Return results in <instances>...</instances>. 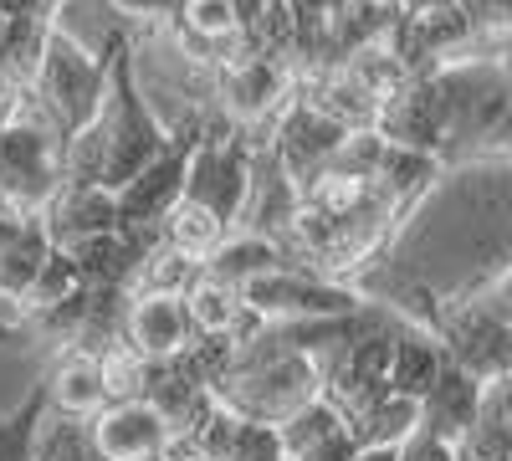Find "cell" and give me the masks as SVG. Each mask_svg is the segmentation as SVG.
<instances>
[{
  "label": "cell",
  "instance_id": "cell-8",
  "mask_svg": "<svg viewBox=\"0 0 512 461\" xmlns=\"http://www.w3.org/2000/svg\"><path fill=\"white\" fill-rule=\"evenodd\" d=\"M82 436H88V451L98 461H159L169 431L164 421L144 405V400H113L98 415L82 421Z\"/></svg>",
  "mask_w": 512,
  "mask_h": 461
},
{
  "label": "cell",
  "instance_id": "cell-11",
  "mask_svg": "<svg viewBox=\"0 0 512 461\" xmlns=\"http://www.w3.org/2000/svg\"><path fill=\"white\" fill-rule=\"evenodd\" d=\"M477 400H482V380L446 359L441 374L431 380V390L415 400L420 431L436 436V441H446V446H461L466 431H472V421H477Z\"/></svg>",
  "mask_w": 512,
  "mask_h": 461
},
{
  "label": "cell",
  "instance_id": "cell-10",
  "mask_svg": "<svg viewBox=\"0 0 512 461\" xmlns=\"http://www.w3.org/2000/svg\"><path fill=\"white\" fill-rule=\"evenodd\" d=\"M128 354H139L144 364H164L180 359L190 349V323L180 298H128L123 308V339Z\"/></svg>",
  "mask_w": 512,
  "mask_h": 461
},
{
  "label": "cell",
  "instance_id": "cell-9",
  "mask_svg": "<svg viewBox=\"0 0 512 461\" xmlns=\"http://www.w3.org/2000/svg\"><path fill=\"white\" fill-rule=\"evenodd\" d=\"M36 221L57 251H72L93 236H113L118 205H113V190H98V185H57L52 200L36 211Z\"/></svg>",
  "mask_w": 512,
  "mask_h": 461
},
{
  "label": "cell",
  "instance_id": "cell-12",
  "mask_svg": "<svg viewBox=\"0 0 512 461\" xmlns=\"http://www.w3.org/2000/svg\"><path fill=\"white\" fill-rule=\"evenodd\" d=\"M180 308H185V323H190V339L241 344V339H251V333L262 328V318H256V313L241 303L236 287H226V282H216V277H205V272L185 287Z\"/></svg>",
  "mask_w": 512,
  "mask_h": 461
},
{
  "label": "cell",
  "instance_id": "cell-6",
  "mask_svg": "<svg viewBox=\"0 0 512 461\" xmlns=\"http://www.w3.org/2000/svg\"><path fill=\"white\" fill-rule=\"evenodd\" d=\"M349 139V129L344 123H333L328 113H318L313 103H303V98H292L272 123H267V134H262V144L277 154V164L282 170L303 185L308 175H318L323 164L338 154V144Z\"/></svg>",
  "mask_w": 512,
  "mask_h": 461
},
{
  "label": "cell",
  "instance_id": "cell-27",
  "mask_svg": "<svg viewBox=\"0 0 512 461\" xmlns=\"http://www.w3.org/2000/svg\"><path fill=\"white\" fill-rule=\"evenodd\" d=\"M395 461H456V446H446V441H436V436H425L420 426L395 446Z\"/></svg>",
  "mask_w": 512,
  "mask_h": 461
},
{
  "label": "cell",
  "instance_id": "cell-17",
  "mask_svg": "<svg viewBox=\"0 0 512 461\" xmlns=\"http://www.w3.org/2000/svg\"><path fill=\"white\" fill-rule=\"evenodd\" d=\"M507 390H512V374L482 385L477 421H472V431H466V441L456 446L461 461H512V410H507Z\"/></svg>",
  "mask_w": 512,
  "mask_h": 461
},
{
  "label": "cell",
  "instance_id": "cell-1",
  "mask_svg": "<svg viewBox=\"0 0 512 461\" xmlns=\"http://www.w3.org/2000/svg\"><path fill=\"white\" fill-rule=\"evenodd\" d=\"M164 144H169V129L154 113L149 93L139 88L134 41L113 31L108 36V93H103L98 118L62 144V185L123 190Z\"/></svg>",
  "mask_w": 512,
  "mask_h": 461
},
{
  "label": "cell",
  "instance_id": "cell-5",
  "mask_svg": "<svg viewBox=\"0 0 512 461\" xmlns=\"http://www.w3.org/2000/svg\"><path fill=\"white\" fill-rule=\"evenodd\" d=\"M241 303L262 318V323H297V318H344L364 308L369 298L349 282H333L303 267H282L272 277H256L241 287Z\"/></svg>",
  "mask_w": 512,
  "mask_h": 461
},
{
  "label": "cell",
  "instance_id": "cell-22",
  "mask_svg": "<svg viewBox=\"0 0 512 461\" xmlns=\"http://www.w3.org/2000/svg\"><path fill=\"white\" fill-rule=\"evenodd\" d=\"M272 431H277V446H282V456H292V461H297L303 451H313V446L333 441L338 431H349V426H344V415H338V410H333V405L318 395V400H308L303 410H292L287 421H282V426H272Z\"/></svg>",
  "mask_w": 512,
  "mask_h": 461
},
{
  "label": "cell",
  "instance_id": "cell-24",
  "mask_svg": "<svg viewBox=\"0 0 512 461\" xmlns=\"http://www.w3.org/2000/svg\"><path fill=\"white\" fill-rule=\"evenodd\" d=\"M26 461H98L88 451V436H82V421H62V415H41L36 441Z\"/></svg>",
  "mask_w": 512,
  "mask_h": 461
},
{
  "label": "cell",
  "instance_id": "cell-19",
  "mask_svg": "<svg viewBox=\"0 0 512 461\" xmlns=\"http://www.w3.org/2000/svg\"><path fill=\"white\" fill-rule=\"evenodd\" d=\"M47 257H52V241H47V231H41V221L31 216L6 246H0V303H16L21 308Z\"/></svg>",
  "mask_w": 512,
  "mask_h": 461
},
{
  "label": "cell",
  "instance_id": "cell-2",
  "mask_svg": "<svg viewBox=\"0 0 512 461\" xmlns=\"http://www.w3.org/2000/svg\"><path fill=\"white\" fill-rule=\"evenodd\" d=\"M26 93H31L36 113L47 118V129L67 144L72 134L88 129V123L98 118V108H103V93H108V41H103V52H93V47H82L72 31H62L52 21L47 31H41V52H36Z\"/></svg>",
  "mask_w": 512,
  "mask_h": 461
},
{
  "label": "cell",
  "instance_id": "cell-16",
  "mask_svg": "<svg viewBox=\"0 0 512 461\" xmlns=\"http://www.w3.org/2000/svg\"><path fill=\"white\" fill-rule=\"evenodd\" d=\"M282 267H292L287 251H282L277 241H267V236H246V231H231V236L200 262L205 277H216V282H226V287H236V292H241L246 282H256V277L282 272Z\"/></svg>",
  "mask_w": 512,
  "mask_h": 461
},
{
  "label": "cell",
  "instance_id": "cell-20",
  "mask_svg": "<svg viewBox=\"0 0 512 461\" xmlns=\"http://www.w3.org/2000/svg\"><path fill=\"white\" fill-rule=\"evenodd\" d=\"M154 236L169 246V251H180V257H190V262H205L210 251H216L231 231L216 221V216H205L200 205H190V200H175L164 211V221L154 226Z\"/></svg>",
  "mask_w": 512,
  "mask_h": 461
},
{
  "label": "cell",
  "instance_id": "cell-28",
  "mask_svg": "<svg viewBox=\"0 0 512 461\" xmlns=\"http://www.w3.org/2000/svg\"><path fill=\"white\" fill-rule=\"evenodd\" d=\"M354 456V441H349V431H338L333 441H323V446H313V451H303L297 461H349ZM292 461V456H287Z\"/></svg>",
  "mask_w": 512,
  "mask_h": 461
},
{
  "label": "cell",
  "instance_id": "cell-14",
  "mask_svg": "<svg viewBox=\"0 0 512 461\" xmlns=\"http://www.w3.org/2000/svg\"><path fill=\"white\" fill-rule=\"evenodd\" d=\"M190 441H195V461H277L282 456L272 426L241 421V415L221 405H210V415L190 431Z\"/></svg>",
  "mask_w": 512,
  "mask_h": 461
},
{
  "label": "cell",
  "instance_id": "cell-23",
  "mask_svg": "<svg viewBox=\"0 0 512 461\" xmlns=\"http://www.w3.org/2000/svg\"><path fill=\"white\" fill-rule=\"evenodd\" d=\"M77 292H82V272H77V262L67 257V251L52 246V257L41 262V272H36V282H31V292H26L21 313H26V318H31V313H47V308H57V303H72Z\"/></svg>",
  "mask_w": 512,
  "mask_h": 461
},
{
  "label": "cell",
  "instance_id": "cell-31",
  "mask_svg": "<svg viewBox=\"0 0 512 461\" xmlns=\"http://www.w3.org/2000/svg\"><path fill=\"white\" fill-rule=\"evenodd\" d=\"M277 461H287V456H277Z\"/></svg>",
  "mask_w": 512,
  "mask_h": 461
},
{
  "label": "cell",
  "instance_id": "cell-18",
  "mask_svg": "<svg viewBox=\"0 0 512 461\" xmlns=\"http://www.w3.org/2000/svg\"><path fill=\"white\" fill-rule=\"evenodd\" d=\"M200 277V262L169 251L159 236L139 251V262L128 267V282H123V298H185V287Z\"/></svg>",
  "mask_w": 512,
  "mask_h": 461
},
{
  "label": "cell",
  "instance_id": "cell-32",
  "mask_svg": "<svg viewBox=\"0 0 512 461\" xmlns=\"http://www.w3.org/2000/svg\"><path fill=\"white\" fill-rule=\"evenodd\" d=\"M456 461H461V456H456Z\"/></svg>",
  "mask_w": 512,
  "mask_h": 461
},
{
  "label": "cell",
  "instance_id": "cell-29",
  "mask_svg": "<svg viewBox=\"0 0 512 461\" xmlns=\"http://www.w3.org/2000/svg\"><path fill=\"white\" fill-rule=\"evenodd\" d=\"M31 216H36V211H21L16 200H6V195H0V246H6V241H11V236H16L26 221H31Z\"/></svg>",
  "mask_w": 512,
  "mask_h": 461
},
{
  "label": "cell",
  "instance_id": "cell-7",
  "mask_svg": "<svg viewBox=\"0 0 512 461\" xmlns=\"http://www.w3.org/2000/svg\"><path fill=\"white\" fill-rule=\"evenodd\" d=\"M303 211V190L297 180L277 164V154L256 139L251 144V180H246V205H241V221L236 231L246 236H267V241H282Z\"/></svg>",
  "mask_w": 512,
  "mask_h": 461
},
{
  "label": "cell",
  "instance_id": "cell-13",
  "mask_svg": "<svg viewBox=\"0 0 512 461\" xmlns=\"http://www.w3.org/2000/svg\"><path fill=\"white\" fill-rule=\"evenodd\" d=\"M41 400H47V415H62V421H88V415H98L108 405L103 364L93 354L62 349L57 364L47 369V380H41Z\"/></svg>",
  "mask_w": 512,
  "mask_h": 461
},
{
  "label": "cell",
  "instance_id": "cell-26",
  "mask_svg": "<svg viewBox=\"0 0 512 461\" xmlns=\"http://www.w3.org/2000/svg\"><path fill=\"white\" fill-rule=\"evenodd\" d=\"M108 6H113V16H123V21H134V26H144V31H159V26L175 21L180 0H108Z\"/></svg>",
  "mask_w": 512,
  "mask_h": 461
},
{
  "label": "cell",
  "instance_id": "cell-30",
  "mask_svg": "<svg viewBox=\"0 0 512 461\" xmlns=\"http://www.w3.org/2000/svg\"><path fill=\"white\" fill-rule=\"evenodd\" d=\"M349 461H395V446H354Z\"/></svg>",
  "mask_w": 512,
  "mask_h": 461
},
{
  "label": "cell",
  "instance_id": "cell-25",
  "mask_svg": "<svg viewBox=\"0 0 512 461\" xmlns=\"http://www.w3.org/2000/svg\"><path fill=\"white\" fill-rule=\"evenodd\" d=\"M41 415H47V400H41V385H36V390L26 395V405L0 421V461H26V456H31V441H36Z\"/></svg>",
  "mask_w": 512,
  "mask_h": 461
},
{
  "label": "cell",
  "instance_id": "cell-3",
  "mask_svg": "<svg viewBox=\"0 0 512 461\" xmlns=\"http://www.w3.org/2000/svg\"><path fill=\"white\" fill-rule=\"evenodd\" d=\"M251 134L231 129L221 118H205V129L190 149L185 164V190L180 200L200 205L205 216H216L226 231H236L241 205H246V180H251Z\"/></svg>",
  "mask_w": 512,
  "mask_h": 461
},
{
  "label": "cell",
  "instance_id": "cell-15",
  "mask_svg": "<svg viewBox=\"0 0 512 461\" xmlns=\"http://www.w3.org/2000/svg\"><path fill=\"white\" fill-rule=\"evenodd\" d=\"M441 364H446V354H441V344L431 339V333L405 323V318H395V328H390V359H384V390L405 395V400H420L425 390H431V380L441 374Z\"/></svg>",
  "mask_w": 512,
  "mask_h": 461
},
{
  "label": "cell",
  "instance_id": "cell-21",
  "mask_svg": "<svg viewBox=\"0 0 512 461\" xmlns=\"http://www.w3.org/2000/svg\"><path fill=\"white\" fill-rule=\"evenodd\" d=\"M420 426V410H415V400H405V395H374L354 421H349V441L354 446H400L410 431Z\"/></svg>",
  "mask_w": 512,
  "mask_h": 461
},
{
  "label": "cell",
  "instance_id": "cell-4",
  "mask_svg": "<svg viewBox=\"0 0 512 461\" xmlns=\"http://www.w3.org/2000/svg\"><path fill=\"white\" fill-rule=\"evenodd\" d=\"M62 185V139L47 129V118L26 103L16 118L0 123V195L21 211H41Z\"/></svg>",
  "mask_w": 512,
  "mask_h": 461
}]
</instances>
